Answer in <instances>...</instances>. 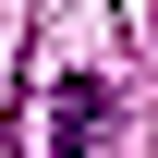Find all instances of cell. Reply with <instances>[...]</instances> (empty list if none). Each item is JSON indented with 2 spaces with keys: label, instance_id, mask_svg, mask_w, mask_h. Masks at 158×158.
Masks as SVG:
<instances>
[{
  "label": "cell",
  "instance_id": "1",
  "mask_svg": "<svg viewBox=\"0 0 158 158\" xmlns=\"http://www.w3.org/2000/svg\"><path fill=\"white\" fill-rule=\"evenodd\" d=\"M98 122H110V85L98 73H61L49 85V158H98Z\"/></svg>",
  "mask_w": 158,
  "mask_h": 158
}]
</instances>
